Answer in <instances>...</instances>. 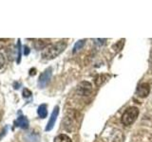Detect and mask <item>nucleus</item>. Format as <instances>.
<instances>
[{
  "label": "nucleus",
  "instance_id": "nucleus-1",
  "mask_svg": "<svg viewBox=\"0 0 152 142\" xmlns=\"http://www.w3.org/2000/svg\"><path fill=\"white\" fill-rule=\"evenodd\" d=\"M66 47V43L65 41L57 42L55 44L44 49V50L42 52V58L46 60L54 59L65 50Z\"/></svg>",
  "mask_w": 152,
  "mask_h": 142
},
{
  "label": "nucleus",
  "instance_id": "nucleus-2",
  "mask_svg": "<svg viewBox=\"0 0 152 142\" xmlns=\"http://www.w3.org/2000/svg\"><path fill=\"white\" fill-rule=\"evenodd\" d=\"M138 115H139V109L137 107H129L124 112L121 121L124 125L128 126L136 120Z\"/></svg>",
  "mask_w": 152,
  "mask_h": 142
},
{
  "label": "nucleus",
  "instance_id": "nucleus-3",
  "mask_svg": "<svg viewBox=\"0 0 152 142\" xmlns=\"http://www.w3.org/2000/svg\"><path fill=\"white\" fill-rule=\"evenodd\" d=\"M51 75H52V69L50 67L46 69L44 72L40 75L39 80H38V85H39L40 88H44L47 86L48 83H49L50 80Z\"/></svg>",
  "mask_w": 152,
  "mask_h": 142
},
{
  "label": "nucleus",
  "instance_id": "nucleus-4",
  "mask_svg": "<svg viewBox=\"0 0 152 142\" xmlns=\"http://www.w3.org/2000/svg\"><path fill=\"white\" fill-rule=\"evenodd\" d=\"M59 114V107L58 106H55V108L53 109V111L51 113V116H50V118L49 122H48V124L46 126V131H50L52 128H53L54 124H55V121H56V118H57V116H58Z\"/></svg>",
  "mask_w": 152,
  "mask_h": 142
},
{
  "label": "nucleus",
  "instance_id": "nucleus-5",
  "mask_svg": "<svg viewBox=\"0 0 152 142\" xmlns=\"http://www.w3.org/2000/svg\"><path fill=\"white\" fill-rule=\"evenodd\" d=\"M14 126L20 127L22 129H27L28 127V120L25 116H20L17 117V120L14 121Z\"/></svg>",
  "mask_w": 152,
  "mask_h": 142
},
{
  "label": "nucleus",
  "instance_id": "nucleus-6",
  "mask_svg": "<svg viewBox=\"0 0 152 142\" xmlns=\"http://www.w3.org/2000/svg\"><path fill=\"white\" fill-rule=\"evenodd\" d=\"M149 90H150L149 84L146 83H142L140 85L139 88H138L137 94H138V96H140V97H145V96L148 95Z\"/></svg>",
  "mask_w": 152,
  "mask_h": 142
},
{
  "label": "nucleus",
  "instance_id": "nucleus-7",
  "mask_svg": "<svg viewBox=\"0 0 152 142\" xmlns=\"http://www.w3.org/2000/svg\"><path fill=\"white\" fill-rule=\"evenodd\" d=\"M79 91L81 92L82 95H88L91 91V84L88 82H83L79 85Z\"/></svg>",
  "mask_w": 152,
  "mask_h": 142
},
{
  "label": "nucleus",
  "instance_id": "nucleus-8",
  "mask_svg": "<svg viewBox=\"0 0 152 142\" xmlns=\"http://www.w3.org/2000/svg\"><path fill=\"white\" fill-rule=\"evenodd\" d=\"M37 114L41 118H45L48 115V110H47V105L46 104H41L37 109Z\"/></svg>",
  "mask_w": 152,
  "mask_h": 142
},
{
  "label": "nucleus",
  "instance_id": "nucleus-9",
  "mask_svg": "<svg viewBox=\"0 0 152 142\" xmlns=\"http://www.w3.org/2000/svg\"><path fill=\"white\" fill-rule=\"evenodd\" d=\"M54 142H72V141H71V139L66 135L62 134V135H59L55 137Z\"/></svg>",
  "mask_w": 152,
  "mask_h": 142
},
{
  "label": "nucleus",
  "instance_id": "nucleus-10",
  "mask_svg": "<svg viewBox=\"0 0 152 142\" xmlns=\"http://www.w3.org/2000/svg\"><path fill=\"white\" fill-rule=\"evenodd\" d=\"M85 42H86V40H80V41H78L77 43H76V44L74 45V47H73V52H76L77 50L82 49V47L84 46V45H85Z\"/></svg>",
  "mask_w": 152,
  "mask_h": 142
},
{
  "label": "nucleus",
  "instance_id": "nucleus-11",
  "mask_svg": "<svg viewBox=\"0 0 152 142\" xmlns=\"http://www.w3.org/2000/svg\"><path fill=\"white\" fill-rule=\"evenodd\" d=\"M22 94H23V97H25V98H28V97H31V92L28 89H27V88H25V89L23 90Z\"/></svg>",
  "mask_w": 152,
  "mask_h": 142
},
{
  "label": "nucleus",
  "instance_id": "nucleus-12",
  "mask_svg": "<svg viewBox=\"0 0 152 142\" xmlns=\"http://www.w3.org/2000/svg\"><path fill=\"white\" fill-rule=\"evenodd\" d=\"M18 51H19V54H18L17 63H20V59H21V44H20V40H18Z\"/></svg>",
  "mask_w": 152,
  "mask_h": 142
},
{
  "label": "nucleus",
  "instance_id": "nucleus-13",
  "mask_svg": "<svg viewBox=\"0 0 152 142\" xmlns=\"http://www.w3.org/2000/svg\"><path fill=\"white\" fill-rule=\"evenodd\" d=\"M5 64V58L2 53H0V69L3 67V65Z\"/></svg>",
  "mask_w": 152,
  "mask_h": 142
},
{
  "label": "nucleus",
  "instance_id": "nucleus-14",
  "mask_svg": "<svg viewBox=\"0 0 152 142\" xmlns=\"http://www.w3.org/2000/svg\"><path fill=\"white\" fill-rule=\"evenodd\" d=\"M28 53H30V49H28L27 46H24V54L28 55Z\"/></svg>",
  "mask_w": 152,
  "mask_h": 142
}]
</instances>
